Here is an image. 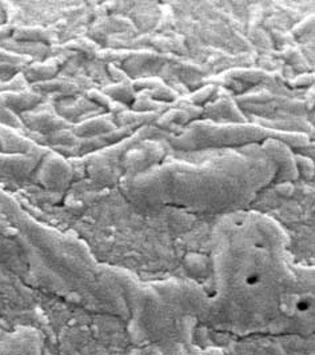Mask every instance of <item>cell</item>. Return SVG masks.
Segmentation results:
<instances>
[{
	"label": "cell",
	"instance_id": "6da1fadb",
	"mask_svg": "<svg viewBox=\"0 0 315 355\" xmlns=\"http://www.w3.org/2000/svg\"><path fill=\"white\" fill-rule=\"evenodd\" d=\"M313 309V301L310 298L302 297L296 302V310L299 314H306Z\"/></svg>",
	"mask_w": 315,
	"mask_h": 355
},
{
	"label": "cell",
	"instance_id": "7a4b0ae2",
	"mask_svg": "<svg viewBox=\"0 0 315 355\" xmlns=\"http://www.w3.org/2000/svg\"><path fill=\"white\" fill-rule=\"evenodd\" d=\"M246 284L247 286H257V284H261V275L258 272H250L245 279Z\"/></svg>",
	"mask_w": 315,
	"mask_h": 355
}]
</instances>
